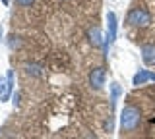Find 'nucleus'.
Segmentation results:
<instances>
[{
    "mask_svg": "<svg viewBox=\"0 0 155 139\" xmlns=\"http://www.w3.org/2000/svg\"><path fill=\"white\" fill-rule=\"evenodd\" d=\"M147 81H149V70H140L138 74L134 75L132 83L136 85V87H140V85H145Z\"/></svg>",
    "mask_w": 155,
    "mask_h": 139,
    "instance_id": "7",
    "label": "nucleus"
},
{
    "mask_svg": "<svg viewBox=\"0 0 155 139\" xmlns=\"http://www.w3.org/2000/svg\"><path fill=\"white\" fill-rule=\"evenodd\" d=\"M142 60L145 66H155V45L142 46Z\"/></svg>",
    "mask_w": 155,
    "mask_h": 139,
    "instance_id": "6",
    "label": "nucleus"
},
{
    "mask_svg": "<svg viewBox=\"0 0 155 139\" xmlns=\"http://www.w3.org/2000/svg\"><path fill=\"white\" fill-rule=\"evenodd\" d=\"M19 45H21L19 37H16V35H12V37H10V49H18Z\"/></svg>",
    "mask_w": 155,
    "mask_h": 139,
    "instance_id": "11",
    "label": "nucleus"
},
{
    "mask_svg": "<svg viewBox=\"0 0 155 139\" xmlns=\"http://www.w3.org/2000/svg\"><path fill=\"white\" fill-rule=\"evenodd\" d=\"M23 68H25V74L27 75H33V77H39V75L43 74V68L39 64H31V62H27Z\"/></svg>",
    "mask_w": 155,
    "mask_h": 139,
    "instance_id": "10",
    "label": "nucleus"
},
{
    "mask_svg": "<svg viewBox=\"0 0 155 139\" xmlns=\"http://www.w3.org/2000/svg\"><path fill=\"white\" fill-rule=\"evenodd\" d=\"M126 23L134 27H149L151 25V14L145 6H134L126 16Z\"/></svg>",
    "mask_w": 155,
    "mask_h": 139,
    "instance_id": "1",
    "label": "nucleus"
},
{
    "mask_svg": "<svg viewBox=\"0 0 155 139\" xmlns=\"http://www.w3.org/2000/svg\"><path fill=\"white\" fill-rule=\"evenodd\" d=\"M89 41L93 46H103V39H101V33H99V27H91L89 29Z\"/></svg>",
    "mask_w": 155,
    "mask_h": 139,
    "instance_id": "8",
    "label": "nucleus"
},
{
    "mask_svg": "<svg viewBox=\"0 0 155 139\" xmlns=\"http://www.w3.org/2000/svg\"><path fill=\"white\" fill-rule=\"evenodd\" d=\"M120 93H122V89H120V85L116 83H110V106H116V100H118V97H120Z\"/></svg>",
    "mask_w": 155,
    "mask_h": 139,
    "instance_id": "9",
    "label": "nucleus"
},
{
    "mask_svg": "<svg viewBox=\"0 0 155 139\" xmlns=\"http://www.w3.org/2000/svg\"><path fill=\"white\" fill-rule=\"evenodd\" d=\"M114 39H116V16H114V12H109L107 14V37H105V43H103L105 54L109 52V46L114 43Z\"/></svg>",
    "mask_w": 155,
    "mask_h": 139,
    "instance_id": "4",
    "label": "nucleus"
},
{
    "mask_svg": "<svg viewBox=\"0 0 155 139\" xmlns=\"http://www.w3.org/2000/svg\"><path fill=\"white\" fill-rule=\"evenodd\" d=\"M149 81H155V74H153V71H149Z\"/></svg>",
    "mask_w": 155,
    "mask_h": 139,
    "instance_id": "14",
    "label": "nucleus"
},
{
    "mask_svg": "<svg viewBox=\"0 0 155 139\" xmlns=\"http://www.w3.org/2000/svg\"><path fill=\"white\" fill-rule=\"evenodd\" d=\"M142 122V112L136 106H124L122 114H120V128L122 131H134Z\"/></svg>",
    "mask_w": 155,
    "mask_h": 139,
    "instance_id": "2",
    "label": "nucleus"
},
{
    "mask_svg": "<svg viewBox=\"0 0 155 139\" xmlns=\"http://www.w3.org/2000/svg\"><path fill=\"white\" fill-rule=\"evenodd\" d=\"M2 2H4V4H10V0H2Z\"/></svg>",
    "mask_w": 155,
    "mask_h": 139,
    "instance_id": "15",
    "label": "nucleus"
},
{
    "mask_svg": "<svg viewBox=\"0 0 155 139\" xmlns=\"http://www.w3.org/2000/svg\"><path fill=\"white\" fill-rule=\"evenodd\" d=\"M105 77H107V71H105L103 66H99V68H93V70L89 71V85H91V89H95V91L103 89Z\"/></svg>",
    "mask_w": 155,
    "mask_h": 139,
    "instance_id": "5",
    "label": "nucleus"
},
{
    "mask_svg": "<svg viewBox=\"0 0 155 139\" xmlns=\"http://www.w3.org/2000/svg\"><path fill=\"white\" fill-rule=\"evenodd\" d=\"M14 93V70H8L6 75H0V103H6Z\"/></svg>",
    "mask_w": 155,
    "mask_h": 139,
    "instance_id": "3",
    "label": "nucleus"
},
{
    "mask_svg": "<svg viewBox=\"0 0 155 139\" xmlns=\"http://www.w3.org/2000/svg\"><path fill=\"white\" fill-rule=\"evenodd\" d=\"M33 2H35V0H16V6H19V8H29Z\"/></svg>",
    "mask_w": 155,
    "mask_h": 139,
    "instance_id": "12",
    "label": "nucleus"
},
{
    "mask_svg": "<svg viewBox=\"0 0 155 139\" xmlns=\"http://www.w3.org/2000/svg\"><path fill=\"white\" fill-rule=\"evenodd\" d=\"M12 103H14V106H19V95H18V93H14V99H12Z\"/></svg>",
    "mask_w": 155,
    "mask_h": 139,
    "instance_id": "13",
    "label": "nucleus"
}]
</instances>
